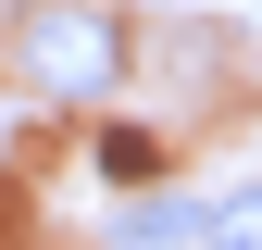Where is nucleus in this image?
<instances>
[{"mask_svg": "<svg viewBox=\"0 0 262 250\" xmlns=\"http://www.w3.org/2000/svg\"><path fill=\"white\" fill-rule=\"evenodd\" d=\"M13 88L25 100H113L125 88V13L113 0H25L13 13Z\"/></svg>", "mask_w": 262, "mask_h": 250, "instance_id": "obj_1", "label": "nucleus"}, {"mask_svg": "<svg viewBox=\"0 0 262 250\" xmlns=\"http://www.w3.org/2000/svg\"><path fill=\"white\" fill-rule=\"evenodd\" d=\"M200 250H262V187H237V200L200 213Z\"/></svg>", "mask_w": 262, "mask_h": 250, "instance_id": "obj_2", "label": "nucleus"}, {"mask_svg": "<svg viewBox=\"0 0 262 250\" xmlns=\"http://www.w3.org/2000/svg\"><path fill=\"white\" fill-rule=\"evenodd\" d=\"M162 238H187V200H138L125 213V250H162Z\"/></svg>", "mask_w": 262, "mask_h": 250, "instance_id": "obj_3", "label": "nucleus"}]
</instances>
